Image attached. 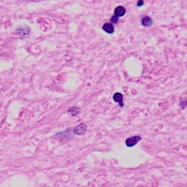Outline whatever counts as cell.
I'll use <instances>...</instances> for the list:
<instances>
[{
	"mask_svg": "<svg viewBox=\"0 0 187 187\" xmlns=\"http://www.w3.org/2000/svg\"><path fill=\"white\" fill-rule=\"evenodd\" d=\"M69 112L71 113V114L73 115V116H75V115H77L79 113L80 109L78 108H75V107H73V108H69Z\"/></svg>",
	"mask_w": 187,
	"mask_h": 187,
	"instance_id": "cell-8",
	"label": "cell"
},
{
	"mask_svg": "<svg viewBox=\"0 0 187 187\" xmlns=\"http://www.w3.org/2000/svg\"><path fill=\"white\" fill-rule=\"evenodd\" d=\"M126 13V10L124 7L122 6H118L115 9L114 11V15L117 16V17H122L123 15H125Z\"/></svg>",
	"mask_w": 187,
	"mask_h": 187,
	"instance_id": "cell-3",
	"label": "cell"
},
{
	"mask_svg": "<svg viewBox=\"0 0 187 187\" xmlns=\"http://www.w3.org/2000/svg\"><path fill=\"white\" fill-rule=\"evenodd\" d=\"M142 137L140 136H133L131 137L126 140V145L128 147H132L136 145L140 140H141Z\"/></svg>",
	"mask_w": 187,
	"mask_h": 187,
	"instance_id": "cell-1",
	"label": "cell"
},
{
	"mask_svg": "<svg viewBox=\"0 0 187 187\" xmlns=\"http://www.w3.org/2000/svg\"><path fill=\"white\" fill-rule=\"evenodd\" d=\"M180 107L182 108V109H184V108H186V107H187V100H180Z\"/></svg>",
	"mask_w": 187,
	"mask_h": 187,
	"instance_id": "cell-9",
	"label": "cell"
},
{
	"mask_svg": "<svg viewBox=\"0 0 187 187\" xmlns=\"http://www.w3.org/2000/svg\"><path fill=\"white\" fill-rule=\"evenodd\" d=\"M86 128H87V126L85 124H81L80 125H78L77 127L74 130V133L77 134V135H83V134L85 133V131H86Z\"/></svg>",
	"mask_w": 187,
	"mask_h": 187,
	"instance_id": "cell-2",
	"label": "cell"
},
{
	"mask_svg": "<svg viewBox=\"0 0 187 187\" xmlns=\"http://www.w3.org/2000/svg\"><path fill=\"white\" fill-rule=\"evenodd\" d=\"M102 29L104 32L108 33V34H111V33L114 32V27H113V24H109V23L104 24L102 26Z\"/></svg>",
	"mask_w": 187,
	"mask_h": 187,
	"instance_id": "cell-5",
	"label": "cell"
},
{
	"mask_svg": "<svg viewBox=\"0 0 187 187\" xmlns=\"http://www.w3.org/2000/svg\"><path fill=\"white\" fill-rule=\"evenodd\" d=\"M143 4V0H140L138 2V4H137V6H141Z\"/></svg>",
	"mask_w": 187,
	"mask_h": 187,
	"instance_id": "cell-11",
	"label": "cell"
},
{
	"mask_svg": "<svg viewBox=\"0 0 187 187\" xmlns=\"http://www.w3.org/2000/svg\"><path fill=\"white\" fill-rule=\"evenodd\" d=\"M110 20H111L112 24H116L117 22H118V17L116 16V15H113V17L111 18V19H110Z\"/></svg>",
	"mask_w": 187,
	"mask_h": 187,
	"instance_id": "cell-10",
	"label": "cell"
},
{
	"mask_svg": "<svg viewBox=\"0 0 187 187\" xmlns=\"http://www.w3.org/2000/svg\"><path fill=\"white\" fill-rule=\"evenodd\" d=\"M142 25L144 26H151L153 24V21H152V19L148 16H145L143 19H142L141 20Z\"/></svg>",
	"mask_w": 187,
	"mask_h": 187,
	"instance_id": "cell-6",
	"label": "cell"
},
{
	"mask_svg": "<svg viewBox=\"0 0 187 187\" xmlns=\"http://www.w3.org/2000/svg\"><path fill=\"white\" fill-rule=\"evenodd\" d=\"M20 29H22V31L19 30V31H18V32H19V34H21V35H24V36L28 35V34L30 33V29H29L28 27H25L24 29V28H20Z\"/></svg>",
	"mask_w": 187,
	"mask_h": 187,
	"instance_id": "cell-7",
	"label": "cell"
},
{
	"mask_svg": "<svg viewBox=\"0 0 187 187\" xmlns=\"http://www.w3.org/2000/svg\"><path fill=\"white\" fill-rule=\"evenodd\" d=\"M113 100L115 102H116L119 104L120 107H123L124 106V103H123V95L121 94V93H116L114 95H113Z\"/></svg>",
	"mask_w": 187,
	"mask_h": 187,
	"instance_id": "cell-4",
	"label": "cell"
}]
</instances>
